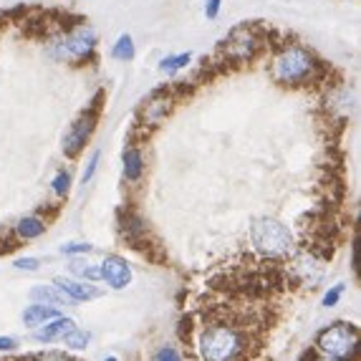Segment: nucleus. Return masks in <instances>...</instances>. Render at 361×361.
I'll use <instances>...</instances> for the list:
<instances>
[{"instance_id":"1","label":"nucleus","mask_w":361,"mask_h":361,"mask_svg":"<svg viewBox=\"0 0 361 361\" xmlns=\"http://www.w3.org/2000/svg\"><path fill=\"white\" fill-rule=\"evenodd\" d=\"M192 321V319H190ZM182 331L187 361H250L260 349V321L247 311L210 308Z\"/></svg>"},{"instance_id":"2","label":"nucleus","mask_w":361,"mask_h":361,"mask_svg":"<svg viewBox=\"0 0 361 361\" xmlns=\"http://www.w3.org/2000/svg\"><path fill=\"white\" fill-rule=\"evenodd\" d=\"M326 68L313 51L298 43H283L278 46L271 59V76L278 86L286 89H306V86L319 84L324 78Z\"/></svg>"},{"instance_id":"3","label":"nucleus","mask_w":361,"mask_h":361,"mask_svg":"<svg viewBox=\"0 0 361 361\" xmlns=\"http://www.w3.org/2000/svg\"><path fill=\"white\" fill-rule=\"evenodd\" d=\"M250 243L263 258L283 260L295 253V240L288 225L273 217H258L250 225Z\"/></svg>"},{"instance_id":"4","label":"nucleus","mask_w":361,"mask_h":361,"mask_svg":"<svg viewBox=\"0 0 361 361\" xmlns=\"http://www.w3.org/2000/svg\"><path fill=\"white\" fill-rule=\"evenodd\" d=\"M97 43L99 36L91 25L81 23L76 28L61 33L54 43H51V56L59 61H66V63H84V61L94 59L97 54Z\"/></svg>"},{"instance_id":"5","label":"nucleus","mask_w":361,"mask_h":361,"mask_svg":"<svg viewBox=\"0 0 361 361\" xmlns=\"http://www.w3.org/2000/svg\"><path fill=\"white\" fill-rule=\"evenodd\" d=\"M356 343H359V334H356L354 324L346 321H336V324L326 326L316 334V343L313 349L324 356H334V359L354 361L356 356Z\"/></svg>"},{"instance_id":"6","label":"nucleus","mask_w":361,"mask_h":361,"mask_svg":"<svg viewBox=\"0 0 361 361\" xmlns=\"http://www.w3.org/2000/svg\"><path fill=\"white\" fill-rule=\"evenodd\" d=\"M263 51V36L255 25H238L220 41V56L223 61H230L235 66L250 63Z\"/></svg>"},{"instance_id":"7","label":"nucleus","mask_w":361,"mask_h":361,"mask_svg":"<svg viewBox=\"0 0 361 361\" xmlns=\"http://www.w3.org/2000/svg\"><path fill=\"white\" fill-rule=\"evenodd\" d=\"M99 114H102V94L71 121L68 132L63 134V154L68 159H73V157H78L84 152L86 142L91 139V134H94V129L99 124Z\"/></svg>"},{"instance_id":"8","label":"nucleus","mask_w":361,"mask_h":361,"mask_svg":"<svg viewBox=\"0 0 361 361\" xmlns=\"http://www.w3.org/2000/svg\"><path fill=\"white\" fill-rule=\"evenodd\" d=\"M286 273H288V281H293V283L313 288V286L321 281V276H324V265H321V260L313 253L303 250V253H298L293 260H290Z\"/></svg>"},{"instance_id":"9","label":"nucleus","mask_w":361,"mask_h":361,"mask_svg":"<svg viewBox=\"0 0 361 361\" xmlns=\"http://www.w3.org/2000/svg\"><path fill=\"white\" fill-rule=\"evenodd\" d=\"M99 271H102V281L114 290H124L127 286H132V265L127 263V258L121 255H106V258L99 263Z\"/></svg>"},{"instance_id":"10","label":"nucleus","mask_w":361,"mask_h":361,"mask_svg":"<svg viewBox=\"0 0 361 361\" xmlns=\"http://www.w3.org/2000/svg\"><path fill=\"white\" fill-rule=\"evenodd\" d=\"M119 233H121V238L132 247H137V250H145L147 247V225L137 212H132V210L119 212Z\"/></svg>"},{"instance_id":"11","label":"nucleus","mask_w":361,"mask_h":361,"mask_svg":"<svg viewBox=\"0 0 361 361\" xmlns=\"http://www.w3.org/2000/svg\"><path fill=\"white\" fill-rule=\"evenodd\" d=\"M54 286L61 290V293L66 295L68 301L73 303H84V301H94L102 295V290L97 286L86 283V281H78V278H66V276H59L54 278Z\"/></svg>"},{"instance_id":"12","label":"nucleus","mask_w":361,"mask_h":361,"mask_svg":"<svg viewBox=\"0 0 361 361\" xmlns=\"http://www.w3.org/2000/svg\"><path fill=\"white\" fill-rule=\"evenodd\" d=\"M172 102L175 99L169 97L167 91H154L149 99H145L142 109H139V114H142V124H149V127H157L164 116L169 114V109H172Z\"/></svg>"},{"instance_id":"13","label":"nucleus","mask_w":361,"mask_h":361,"mask_svg":"<svg viewBox=\"0 0 361 361\" xmlns=\"http://www.w3.org/2000/svg\"><path fill=\"white\" fill-rule=\"evenodd\" d=\"M71 329H76V321L68 319V316H56V319L46 321V324L36 326V331H33V341L38 343H54V341H61V338L66 336Z\"/></svg>"},{"instance_id":"14","label":"nucleus","mask_w":361,"mask_h":361,"mask_svg":"<svg viewBox=\"0 0 361 361\" xmlns=\"http://www.w3.org/2000/svg\"><path fill=\"white\" fill-rule=\"evenodd\" d=\"M121 172H124V180L129 182V185H137L142 177H145V154H142V149H139L134 142H129L127 147H124V152H121Z\"/></svg>"},{"instance_id":"15","label":"nucleus","mask_w":361,"mask_h":361,"mask_svg":"<svg viewBox=\"0 0 361 361\" xmlns=\"http://www.w3.org/2000/svg\"><path fill=\"white\" fill-rule=\"evenodd\" d=\"M46 230H49V223H46L41 215H25L13 225V238L18 243H30V240L43 238Z\"/></svg>"},{"instance_id":"16","label":"nucleus","mask_w":361,"mask_h":361,"mask_svg":"<svg viewBox=\"0 0 361 361\" xmlns=\"http://www.w3.org/2000/svg\"><path fill=\"white\" fill-rule=\"evenodd\" d=\"M28 298L33 303H46V306H71L73 301H68L66 295L61 293L59 288H56V286H33V288L28 290Z\"/></svg>"},{"instance_id":"17","label":"nucleus","mask_w":361,"mask_h":361,"mask_svg":"<svg viewBox=\"0 0 361 361\" xmlns=\"http://www.w3.org/2000/svg\"><path fill=\"white\" fill-rule=\"evenodd\" d=\"M59 316V308L56 306H46V303H30L23 311V324L28 329H36V326L46 324V321L56 319Z\"/></svg>"},{"instance_id":"18","label":"nucleus","mask_w":361,"mask_h":361,"mask_svg":"<svg viewBox=\"0 0 361 361\" xmlns=\"http://www.w3.org/2000/svg\"><path fill=\"white\" fill-rule=\"evenodd\" d=\"M68 271L78 281H86V283H99L102 281V271H99L97 263H89V260H81L78 255H73V260L68 263Z\"/></svg>"},{"instance_id":"19","label":"nucleus","mask_w":361,"mask_h":361,"mask_svg":"<svg viewBox=\"0 0 361 361\" xmlns=\"http://www.w3.org/2000/svg\"><path fill=\"white\" fill-rule=\"evenodd\" d=\"M190 63H192V54H169L159 61V71L164 76H177L180 71L190 68Z\"/></svg>"},{"instance_id":"20","label":"nucleus","mask_w":361,"mask_h":361,"mask_svg":"<svg viewBox=\"0 0 361 361\" xmlns=\"http://www.w3.org/2000/svg\"><path fill=\"white\" fill-rule=\"evenodd\" d=\"M134 56H137L134 38L129 36V33H121V36L114 41V46H111V59L121 61V63H129V61H134Z\"/></svg>"},{"instance_id":"21","label":"nucleus","mask_w":361,"mask_h":361,"mask_svg":"<svg viewBox=\"0 0 361 361\" xmlns=\"http://www.w3.org/2000/svg\"><path fill=\"white\" fill-rule=\"evenodd\" d=\"M71 169H59L54 175V180H51V192L56 195V197H68V192H71Z\"/></svg>"},{"instance_id":"22","label":"nucleus","mask_w":361,"mask_h":361,"mask_svg":"<svg viewBox=\"0 0 361 361\" xmlns=\"http://www.w3.org/2000/svg\"><path fill=\"white\" fill-rule=\"evenodd\" d=\"M61 341L66 343V349H71V351H81V349H86L91 343V331H86V329H71V331L66 334V336L61 338Z\"/></svg>"},{"instance_id":"23","label":"nucleus","mask_w":361,"mask_h":361,"mask_svg":"<svg viewBox=\"0 0 361 361\" xmlns=\"http://www.w3.org/2000/svg\"><path fill=\"white\" fill-rule=\"evenodd\" d=\"M152 361H187V356H185V351H180L177 346H172V343H164V346L154 349Z\"/></svg>"},{"instance_id":"24","label":"nucleus","mask_w":361,"mask_h":361,"mask_svg":"<svg viewBox=\"0 0 361 361\" xmlns=\"http://www.w3.org/2000/svg\"><path fill=\"white\" fill-rule=\"evenodd\" d=\"M89 253H94V245H91V243L73 240V243H63V245H61V255H68V258H73V255H89Z\"/></svg>"},{"instance_id":"25","label":"nucleus","mask_w":361,"mask_h":361,"mask_svg":"<svg viewBox=\"0 0 361 361\" xmlns=\"http://www.w3.org/2000/svg\"><path fill=\"white\" fill-rule=\"evenodd\" d=\"M99 162H102V152L94 149L89 157V162L84 167V175H81V185H91V180L97 177V169H99Z\"/></svg>"},{"instance_id":"26","label":"nucleus","mask_w":361,"mask_h":361,"mask_svg":"<svg viewBox=\"0 0 361 361\" xmlns=\"http://www.w3.org/2000/svg\"><path fill=\"white\" fill-rule=\"evenodd\" d=\"M343 293H346V286L343 283H336V286H331V288L326 290L324 293V308H334V306H338V301L343 298Z\"/></svg>"},{"instance_id":"27","label":"nucleus","mask_w":361,"mask_h":361,"mask_svg":"<svg viewBox=\"0 0 361 361\" xmlns=\"http://www.w3.org/2000/svg\"><path fill=\"white\" fill-rule=\"evenodd\" d=\"M13 268L16 271H23V273H36L38 268H41V260L38 258H18V260H13Z\"/></svg>"},{"instance_id":"28","label":"nucleus","mask_w":361,"mask_h":361,"mask_svg":"<svg viewBox=\"0 0 361 361\" xmlns=\"http://www.w3.org/2000/svg\"><path fill=\"white\" fill-rule=\"evenodd\" d=\"M223 11V0H205V18L215 20Z\"/></svg>"},{"instance_id":"29","label":"nucleus","mask_w":361,"mask_h":361,"mask_svg":"<svg viewBox=\"0 0 361 361\" xmlns=\"http://www.w3.org/2000/svg\"><path fill=\"white\" fill-rule=\"evenodd\" d=\"M33 361H73V359H68L66 354H59V351H51V354H41V356H36Z\"/></svg>"},{"instance_id":"30","label":"nucleus","mask_w":361,"mask_h":361,"mask_svg":"<svg viewBox=\"0 0 361 361\" xmlns=\"http://www.w3.org/2000/svg\"><path fill=\"white\" fill-rule=\"evenodd\" d=\"M18 346V341L13 336H0V351H13Z\"/></svg>"},{"instance_id":"31","label":"nucleus","mask_w":361,"mask_h":361,"mask_svg":"<svg viewBox=\"0 0 361 361\" xmlns=\"http://www.w3.org/2000/svg\"><path fill=\"white\" fill-rule=\"evenodd\" d=\"M308 361H343V359H334V356H324V354H319L316 349H311L308 351Z\"/></svg>"},{"instance_id":"32","label":"nucleus","mask_w":361,"mask_h":361,"mask_svg":"<svg viewBox=\"0 0 361 361\" xmlns=\"http://www.w3.org/2000/svg\"><path fill=\"white\" fill-rule=\"evenodd\" d=\"M104 361H119V359H116V356H106Z\"/></svg>"}]
</instances>
